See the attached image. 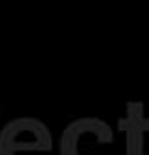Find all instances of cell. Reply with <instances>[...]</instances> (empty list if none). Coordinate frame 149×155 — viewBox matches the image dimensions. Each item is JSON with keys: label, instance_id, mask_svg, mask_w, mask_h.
Wrapping results in <instances>:
<instances>
[{"label": "cell", "instance_id": "cell-2", "mask_svg": "<svg viewBox=\"0 0 149 155\" xmlns=\"http://www.w3.org/2000/svg\"><path fill=\"white\" fill-rule=\"evenodd\" d=\"M112 144V129L98 119H81L72 123L62 134L60 155H106L102 146Z\"/></svg>", "mask_w": 149, "mask_h": 155}, {"label": "cell", "instance_id": "cell-1", "mask_svg": "<svg viewBox=\"0 0 149 155\" xmlns=\"http://www.w3.org/2000/svg\"><path fill=\"white\" fill-rule=\"evenodd\" d=\"M51 148L47 127L36 119H15L0 133V155H45Z\"/></svg>", "mask_w": 149, "mask_h": 155}]
</instances>
